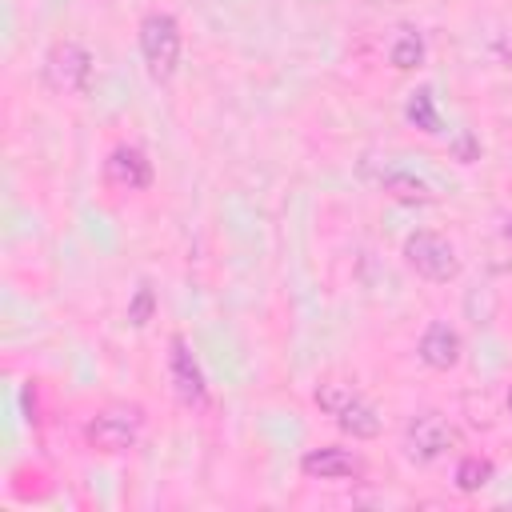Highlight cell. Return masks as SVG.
Returning a JSON list of instances; mask_svg holds the SVG:
<instances>
[{"label":"cell","instance_id":"cell-1","mask_svg":"<svg viewBox=\"0 0 512 512\" xmlns=\"http://www.w3.org/2000/svg\"><path fill=\"white\" fill-rule=\"evenodd\" d=\"M140 56L152 72V80H172L180 64V24L168 12H148L140 20Z\"/></svg>","mask_w":512,"mask_h":512},{"label":"cell","instance_id":"cell-2","mask_svg":"<svg viewBox=\"0 0 512 512\" xmlns=\"http://www.w3.org/2000/svg\"><path fill=\"white\" fill-rule=\"evenodd\" d=\"M404 260H408L412 272H420V276L432 280V284H448V280H456V272H460L456 248H452L444 236H436V232H416V236H408V240H404Z\"/></svg>","mask_w":512,"mask_h":512},{"label":"cell","instance_id":"cell-3","mask_svg":"<svg viewBox=\"0 0 512 512\" xmlns=\"http://www.w3.org/2000/svg\"><path fill=\"white\" fill-rule=\"evenodd\" d=\"M140 424H144V412L132 404H120V408H104L92 424H88V444L100 448V452H128L136 440H140Z\"/></svg>","mask_w":512,"mask_h":512},{"label":"cell","instance_id":"cell-4","mask_svg":"<svg viewBox=\"0 0 512 512\" xmlns=\"http://www.w3.org/2000/svg\"><path fill=\"white\" fill-rule=\"evenodd\" d=\"M456 440H460V432H456L440 412H420V416H412V420L404 424V448H408V456L420 460V464L444 456Z\"/></svg>","mask_w":512,"mask_h":512},{"label":"cell","instance_id":"cell-5","mask_svg":"<svg viewBox=\"0 0 512 512\" xmlns=\"http://www.w3.org/2000/svg\"><path fill=\"white\" fill-rule=\"evenodd\" d=\"M44 80L56 92H88V84H92V56H88V48H80L72 40L56 44L48 52V60H44Z\"/></svg>","mask_w":512,"mask_h":512},{"label":"cell","instance_id":"cell-6","mask_svg":"<svg viewBox=\"0 0 512 512\" xmlns=\"http://www.w3.org/2000/svg\"><path fill=\"white\" fill-rule=\"evenodd\" d=\"M168 372H172V388L184 404H204L208 400V384H204V372L192 356V348L184 344V336H172L168 340Z\"/></svg>","mask_w":512,"mask_h":512},{"label":"cell","instance_id":"cell-7","mask_svg":"<svg viewBox=\"0 0 512 512\" xmlns=\"http://www.w3.org/2000/svg\"><path fill=\"white\" fill-rule=\"evenodd\" d=\"M108 180L120 184V188H128V192H140V188L152 184V164H148V156H144L140 148L120 144V148H112V156H108Z\"/></svg>","mask_w":512,"mask_h":512},{"label":"cell","instance_id":"cell-8","mask_svg":"<svg viewBox=\"0 0 512 512\" xmlns=\"http://www.w3.org/2000/svg\"><path fill=\"white\" fill-rule=\"evenodd\" d=\"M300 468H304V476H316V480H344V476H356L360 472V460L348 448H332L328 444V448L304 452Z\"/></svg>","mask_w":512,"mask_h":512},{"label":"cell","instance_id":"cell-9","mask_svg":"<svg viewBox=\"0 0 512 512\" xmlns=\"http://www.w3.org/2000/svg\"><path fill=\"white\" fill-rule=\"evenodd\" d=\"M420 360L428 368H452L460 360V336L448 324H428L420 336Z\"/></svg>","mask_w":512,"mask_h":512},{"label":"cell","instance_id":"cell-10","mask_svg":"<svg viewBox=\"0 0 512 512\" xmlns=\"http://www.w3.org/2000/svg\"><path fill=\"white\" fill-rule=\"evenodd\" d=\"M376 180H380V188H384L388 196H396V200H408V204H428V200H432V188H428L416 172H408V168L384 164V172H380Z\"/></svg>","mask_w":512,"mask_h":512},{"label":"cell","instance_id":"cell-11","mask_svg":"<svg viewBox=\"0 0 512 512\" xmlns=\"http://www.w3.org/2000/svg\"><path fill=\"white\" fill-rule=\"evenodd\" d=\"M336 424H340L348 436H356V440H368V436L380 432V416H376V408H372L368 400H360V396H352V400L336 412Z\"/></svg>","mask_w":512,"mask_h":512},{"label":"cell","instance_id":"cell-12","mask_svg":"<svg viewBox=\"0 0 512 512\" xmlns=\"http://www.w3.org/2000/svg\"><path fill=\"white\" fill-rule=\"evenodd\" d=\"M404 116H408L412 128L436 136V132H440V112H436V96H432V88H416V92L408 96V104H404Z\"/></svg>","mask_w":512,"mask_h":512},{"label":"cell","instance_id":"cell-13","mask_svg":"<svg viewBox=\"0 0 512 512\" xmlns=\"http://www.w3.org/2000/svg\"><path fill=\"white\" fill-rule=\"evenodd\" d=\"M388 60H392V68H400V72L416 68V64L424 60V36H420L416 28H400V32L392 36V44H388Z\"/></svg>","mask_w":512,"mask_h":512},{"label":"cell","instance_id":"cell-14","mask_svg":"<svg viewBox=\"0 0 512 512\" xmlns=\"http://www.w3.org/2000/svg\"><path fill=\"white\" fill-rule=\"evenodd\" d=\"M492 472H496L492 460H484V456H464V460L456 464V476H452V480H456L460 492H480V488L492 480Z\"/></svg>","mask_w":512,"mask_h":512},{"label":"cell","instance_id":"cell-15","mask_svg":"<svg viewBox=\"0 0 512 512\" xmlns=\"http://www.w3.org/2000/svg\"><path fill=\"white\" fill-rule=\"evenodd\" d=\"M352 396H356V388H352V384H340V380H332V384H320V388H316V404H320L328 416H336Z\"/></svg>","mask_w":512,"mask_h":512},{"label":"cell","instance_id":"cell-16","mask_svg":"<svg viewBox=\"0 0 512 512\" xmlns=\"http://www.w3.org/2000/svg\"><path fill=\"white\" fill-rule=\"evenodd\" d=\"M152 312H156V296H152L148 284H140L136 296H132V304H128V320H132L136 328H144V324L152 320Z\"/></svg>","mask_w":512,"mask_h":512},{"label":"cell","instance_id":"cell-17","mask_svg":"<svg viewBox=\"0 0 512 512\" xmlns=\"http://www.w3.org/2000/svg\"><path fill=\"white\" fill-rule=\"evenodd\" d=\"M504 236H508V240H512V220H508V224H504Z\"/></svg>","mask_w":512,"mask_h":512},{"label":"cell","instance_id":"cell-18","mask_svg":"<svg viewBox=\"0 0 512 512\" xmlns=\"http://www.w3.org/2000/svg\"><path fill=\"white\" fill-rule=\"evenodd\" d=\"M508 408H512V388H508Z\"/></svg>","mask_w":512,"mask_h":512}]
</instances>
